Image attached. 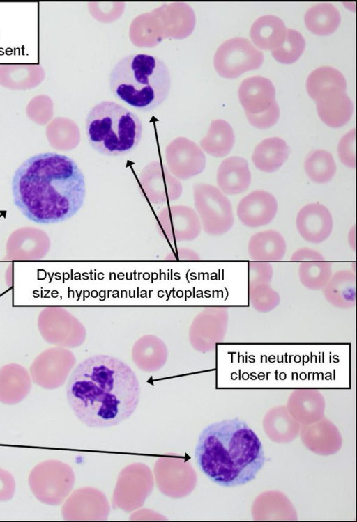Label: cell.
Segmentation results:
<instances>
[{"instance_id": "17", "label": "cell", "mask_w": 357, "mask_h": 522, "mask_svg": "<svg viewBox=\"0 0 357 522\" xmlns=\"http://www.w3.org/2000/svg\"><path fill=\"white\" fill-rule=\"evenodd\" d=\"M289 153V147L284 140L280 137H268L256 145L252 161L258 170L273 173L283 165Z\"/></svg>"}, {"instance_id": "26", "label": "cell", "mask_w": 357, "mask_h": 522, "mask_svg": "<svg viewBox=\"0 0 357 522\" xmlns=\"http://www.w3.org/2000/svg\"><path fill=\"white\" fill-rule=\"evenodd\" d=\"M341 162L350 168H356V129L353 128L342 136L337 145Z\"/></svg>"}, {"instance_id": "7", "label": "cell", "mask_w": 357, "mask_h": 522, "mask_svg": "<svg viewBox=\"0 0 357 522\" xmlns=\"http://www.w3.org/2000/svg\"><path fill=\"white\" fill-rule=\"evenodd\" d=\"M263 61V53L249 40L235 37L227 40L218 47L214 57V65L220 75L232 79L248 70L259 68Z\"/></svg>"}, {"instance_id": "14", "label": "cell", "mask_w": 357, "mask_h": 522, "mask_svg": "<svg viewBox=\"0 0 357 522\" xmlns=\"http://www.w3.org/2000/svg\"><path fill=\"white\" fill-rule=\"evenodd\" d=\"M168 349L165 342L154 335H144L134 343L132 358L135 364L144 372H155L165 364Z\"/></svg>"}, {"instance_id": "3", "label": "cell", "mask_w": 357, "mask_h": 522, "mask_svg": "<svg viewBox=\"0 0 357 522\" xmlns=\"http://www.w3.org/2000/svg\"><path fill=\"white\" fill-rule=\"evenodd\" d=\"M200 470L223 487L245 484L256 477L265 462L262 443L248 424L238 418L206 426L195 448Z\"/></svg>"}, {"instance_id": "5", "label": "cell", "mask_w": 357, "mask_h": 522, "mask_svg": "<svg viewBox=\"0 0 357 522\" xmlns=\"http://www.w3.org/2000/svg\"><path fill=\"white\" fill-rule=\"evenodd\" d=\"M142 130L140 118L113 101L96 104L86 118L89 143L96 152L107 156L130 152L138 145Z\"/></svg>"}, {"instance_id": "16", "label": "cell", "mask_w": 357, "mask_h": 522, "mask_svg": "<svg viewBox=\"0 0 357 522\" xmlns=\"http://www.w3.org/2000/svg\"><path fill=\"white\" fill-rule=\"evenodd\" d=\"M325 299L341 309L353 308L356 303V275L350 270H340L331 276L323 288Z\"/></svg>"}, {"instance_id": "12", "label": "cell", "mask_w": 357, "mask_h": 522, "mask_svg": "<svg viewBox=\"0 0 357 522\" xmlns=\"http://www.w3.org/2000/svg\"><path fill=\"white\" fill-rule=\"evenodd\" d=\"M251 172L247 160L239 156H231L220 164L217 182L221 191L227 195L245 192L251 184Z\"/></svg>"}, {"instance_id": "25", "label": "cell", "mask_w": 357, "mask_h": 522, "mask_svg": "<svg viewBox=\"0 0 357 522\" xmlns=\"http://www.w3.org/2000/svg\"><path fill=\"white\" fill-rule=\"evenodd\" d=\"M248 299L251 306L260 313L273 310L280 301L279 294L269 283L248 285Z\"/></svg>"}, {"instance_id": "15", "label": "cell", "mask_w": 357, "mask_h": 522, "mask_svg": "<svg viewBox=\"0 0 357 522\" xmlns=\"http://www.w3.org/2000/svg\"><path fill=\"white\" fill-rule=\"evenodd\" d=\"M287 250L283 236L274 230H266L254 234L248 245L249 256L253 261L275 262L282 260Z\"/></svg>"}, {"instance_id": "21", "label": "cell", "mask_w": 357, "mask_h": 522, "mask_svg": "<svg viewBox=\"0 0 357 522\" xmlns=\"http://www.w3.org/2000/svg\"><path fill=\"white\" fill-rule=\"evenodd\" d=\"M235 142V135L231 126L225 120H214L206 141V148L213 156L222 157L228 155Z\"/></svg>"}, {"instance_id": "24", "label": "cell", "mask_w": 357, "mask_h": 522, "mask_svg": "<svg viewBox=\"0 0 357 522\" xmlns=\"http://www.w3.org/2000/svg\"><path fill=\"white\" fill-rule=\"evenodd\" d=\"M305 47V40L303 35L295 29H288L284 42L272 49L271 54L277 61L290 64L299 58Z\"/></svg>"}, {"instance_id": "18", "label": "cell", "mask_w": 357, "mask_h": 522, "mask_svg": "<svg viewBox=\"0 0 357 522\" xmlns=\"http://www.w3.org/2000/svg\"><path fill=\"white\" fill-rule=\"evenodd\" d=\"M287 28L277 16L265 15L257 18L250 30L253 43L261 49H273L284 40Z\"/></svg>"}, {"instance_id": "2", "label": "cell", "mask_w": 357, "mask_h": 522, "mask_svg": "<svg viewBox=\"0 0 357 522\" xmlns=\"http://www.w3.org/2000/svg\"><path fill=\"white\" fill-rule=\"evenodd\" d=\"M13 201L29 220L40 224L66 221L82 207L84 176L71 158L55 152L29 157L12 180Z\"/></svg>"}, {"instance_id": "8", "label": "cell", "mask_w": 357, "mask_h": 522, "mask_svg": "<svg viewBox=\"0 0 357 522\" xmlns=\"http://www.w3.org/2000/svg\"><path fill=\"white\" fill-rule=\"evenodd\" d=\"M229 314L222 307H208L194 318L189 329V340L197 351L206 353L215 349L225 337Z\"/></svg>"}, {"instance_id": "22", "label": "cell", "mask_w": 357, "mask_h": 522, "mask_svg": "<svg viewBox=\"0 0 357 522\" xmlns=\"http://www.w3.org/2000/svg\"><path fill=\"white\" fill-rule=\"evenodd\" d=\"M331 276V264L325 260L303 262L298 267L300 282L310 290L323 289Z\"/></svg>"}, {"instance_id": "28", "label": "cell", "mask_w": 357, "mask_h": 522, "mask_svg": "<svg viewBox=\"0 0 357 522\" xmlns=\"http://www.w3.org/2000/svg\"><path fill=\"white\" fill-rule=\"evenodd\" d=\"M291 260L294 262H314L324 261V257L317 251L310 248H301L291 255Z\"/></svg>"}, {"instance_id": "4", "label": "cell", "mask_w": 357, "mask_h": 522, "mask_svg": "<svg viewBox=\"0 0 357 522\" xmlns=\"http://www.w3.org/2000/svg\"><path fill=\"white\" fill-rule=\"evenodd\" d=\"M113 95L140 111H150L167 99L171 77L167 65L158 57L144 53L123 56L109 77Z\"/></svg>"}, {"instance_id": "13", "label": "cell", "mask_w": 357, "mask_h": 522, "mask_svg": "<svg viewBox=\"0 0 357 522\" xmlns=\"http://www.w3.org/2000/svg\"><path fill=\"white\" fill-rule=\"evenodd\" d=\"M205 200L207 230L213 235H222L229 231L234 223L232 205L229 198L218 189L208 187Z\"/></svg>"}, {"instance_id": "10", "label": "cell", "mask_w": 357, "mask_h": 522, "mask_svg": "<svg viewBox=\"0 0 357 522\" xmlns=\"http://www.w3.org/2000/svg\"><path fill=\"white\" fill-rule=\"evenodd\" d=\"M296 226L303 239L319 244L326 240L331 235L333 221L329 209L325 205L312 203L305 205L299 210Z\"/></svg>"}, {"instance_id": "9", "label": "cell", "mask_w": 357, "mask_h": 522, "mask_svg": "<svg viewBox=\"0 0 357 522\" xmlns=\"http://www.w3.org/2000/svg\"><path fill=\"white\" fill-rule=\"evenodd\" d=\"M346 88L342 86H331L319 91L314 97L319 118L329 127H342L351 117L354 106L346 93Z\"/></svg>"}, {"instance_id": "20", "label": "cell", "mask_w": 357, "mask_h": 522, "mask_svg": "<svg viewBox=\"0 0 357 522\" xmlns=\"http://www.w3.org/2000/svg\"><path fill=\"white\" fill-rule=\"evenodd\" d=\"M304 168L307 177L319 184L331 181L337 170L333 155L322 149L314 150L307 155Z\"/></svg>"}, {"instance_id": "27", "label": "cell", "mask_w": 357, "mask_h": 522, "mask_svg": "<svg viewBox=\"0 0 357 522\" xmlns=\"http://www.w3.org/2000/svg\"><path fill=\"white\" fill-rule=\"evenodd\" d=\"M273 275L271 264L266 262L252 261L248 263V285L271 283Z\"/></svg>"}, {"instance_id": "23", "label": "cell", "mask_w": 357, "mask_h": 522, "mask_svg": "<svg viewBox=\"0 0 357 522\" xmlns=\"http://www.w3.org/2000/svg\"><path fill=\"white\" fill-rule=\"evenodd\" d=\"M333 85L347 87L344 75L331 66H321L314 69L308 75L306 81L307 91L312 99L319 91Z\"/></svg>"}, {"instance_id": "11", "label": "cell", "mask_w": 357, "mask_h": 522, "mask_svg": "<svg viewBox=\"0 0 357 522\" xmlns=\"http://www.w3.org/2000/svg\"><path fill=\"white\" fill-rule=\"evenodd\" d=\"M278 211L275 198L269 192L255 190L243 197L238 204L236 212L241 222L245 226L256 228L270 223Z\"/></svg>"}, {"instance_id": "1", "label": "cell", "mask_w": 357, "mask_h": 522, "mask_svg": "<svg viewBox=\"0 0 357 522\" xmlns=\"http://www.w3.org/2000/svg\"><path fill=\"white\" fill-rule=\"evenodd\" d=\"M66 392L75 415L93 428L114 426L128 419L140 397L139 381L132 370L105 354L80 362L70 375Z\"/></svg>"}, {"instance_id": "6", "label": "cell", "mask_w": 357, "mask_h": 522, "mask_svg": "<svg viewBox=\"0 0 357 522\" xmlns=\"http://www.w3.org/2000/svg\"><path fill=\"white\" fill-rule=\"evenodd\" d=\"M239 101L249 122L258 129L274 125L280 116L275 89L271 81L256 75L245 79L238 91Z\"/></svg>"}, {"instance_id": "19", "label": "cell", "mask_w": 357, "mask_h": 522, "mask_svg": "<svg viewBox=\"0 0 357 522\" xmlns=\"http://www.w3.org/2000/svg\"><path fill=\"white\" fill-rule=\"evenodd\" d=\"M304 21L310 32L318 35H327L337 29L341 17L337 8L332 3L321 2L307 10Z\"/></svg>"}]
</instances>
